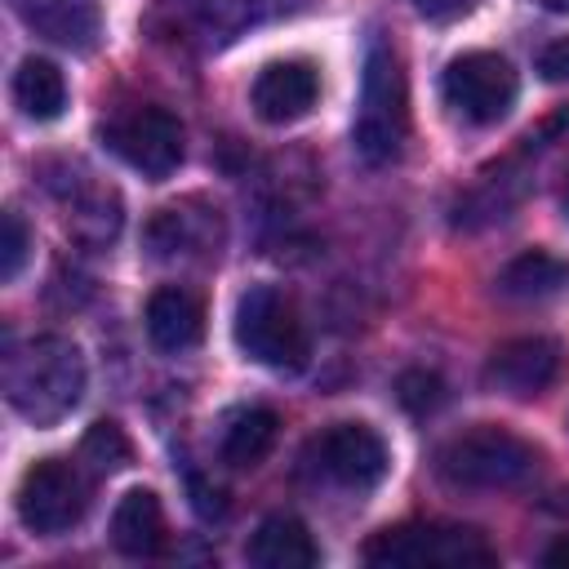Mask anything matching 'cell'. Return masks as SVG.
Here are the masks:
<instances>
[{
  "label": "cell",
  "instance_id": "obj_26",
  "mask_svg": "<svg viewBox=\"0 0 569 569\" xmlns=\"http://www.w3.org/2000/svg\"><path fill=\"white\" fill-rule=\"evenodd\" d=\"M542 560H547V565H551V569H569V533H565V538H560V542H551V547H547V556H542Z\"/></svg>",
  "mask_w": 569,
  "mask_h": 569
},
{
  "label": "cell",
  "instance_id": "obj_25",
  "mask_svg": "<svg viewBox=\"0 0 569 569\" xmlns=\"http://www.w3.org/2000/svg\"><path fill=\"white\" fill-rule=\"evenodd\" d=\"M476 0H413V9L427 18V22H453L462 13H471Z\"/></svg>",
  "mask_w": 569,
  "mask_h": 569
},
{
  "label": "cell",
  "instance_id": "obj_9",
  "mask_svg": "<svg viewBox=\"0 0 569 569\" xmlns=\"http://www.w3.org/2000/svg\"><path fill=\"white\" fill-rule=\"evenodd\" d=\"M302 462L307 471H316L320 480L347 493H369L387 476V445L365 422H333L320 436H311Z\"/></svg>",
  "mask_w": 569,
  "mask_h": 569
},
{
  "label": "cell",
  "instance_id": "obj_3",
  "mask_svg": "<svg viewBox=\"0 0 569 569\" xmlns=\"http://www.w3.org/2000/svg\"><path fill=\"white\" fill-rule=\"evenodd\" d=\"M436 471L453 489H516L538 471V449L507 427L480 422L436 453Z\"/></svg>",
  "mask_w": 569,
  "mask_h": 569
},
{
  "label": "cell",
  "instance_id": "obj_21",
  "mask_svg": "<svg viewBox=\"0 0 569 569\" xmlns=\"http://www.w3.org/2000/svg\"><path fill=\"white\" fill-rule=\"evenodd\" d=\"M80 462H89L98 476H107V471H120L124 462H129V440H124V431L116 427V422H93L89 431H84V440H80Z\"/></svg>",
  "mask_w": 569,
  "mask_h": 569
},
{
  "label": "cell",
  "instance_id": "obj_1",
  "mask_svg": "<svg viewBox=\"0 0 569 569\" xmlns=\"http://www.w3.org/2000/svg\"><path fill=\"white\" fill-rule=\"evenodd\" d=\"M80 391H84V356L71 338L40 333L22 347H9L4 396L27 422L53 427L80 405Z\"/></svg>",
  "mask_w": 569,
  "mask_h": 569
},
{
  "label": "cell",
  "instance_id": "obj_11",
  "mask_svg": "<svg viewBox=\"0 0 569 569\" xmlns=\"http://www.w3.org/2000/svg\"><path fill=\"white\" fill-rule=\"evenodd\" d=\"M316 98H320V71L307 58L267 62L253 76V89H249V102H253L258 120H267V124H293V120H302L316 107Z\"/></svg>",
  "mask_w": 569,
  "mask_h": 569
},
{
  "label": "cell",
  "instance_id": "obj_5",
  "mask_svg": "<svg viewBox=\"0 0 569 569\" xmlns=\"http://www.w3.org/2000/svg\"><path fill=\"white\" fill-rule=\"evenodd\" d=\"M231 333H236V347L267 365V369H302L307 356H311V342H307V325L298 316V307L289 302V293H280L276 284H249L236 302V320H231Z\"/></svg>",
  "mask_w": 569,
  "mask_h": 569
},
{
  "label": "cell",
  "instance_id": "obj_23",
  "mask_svg": "<svg viewBox=\"0 0 569 569\" xmlns=\"http://www.w3.org/2000/svg\"><path fill=\"white\" fill-rule=\"evenodd\" d=\"M27 222L9 209L4 218H0V280L9 284V280H18V271H22V262H27Z\"/></svg>",
  "mask_w": 569,
  "mask_h": 569
},
{
  "label": "cell",
  "instance_id": "obj_4",
  "mask_svg": "<svg viewBox=\"0 0 569 569\" xmlns=\"http://www.w3.org/2000/svg\"><path fill=\"white\" fill-rule=\"evenodd\" d=\"M365 560L382 569H485L498 551L467 525H396L365 542Z\"/></svg>",
  "mask_w": 569,
  "mask_h": 569
},
{
  "label": "cell",
  "instance_id": "obj_15",
  "mask_svg": "<svg viewBox=\"0 0 569 569\" xmlns=\"http://www.w3.org/2000/svg\"><path fill=\"white\" fill-rule=\"evenodd\" d=\"M111 547L120 556L147 560L164 551V511L151 489H129L111 511Z\"/></svg>",
  "mask_w": 569,
  "mask_h": 569
},
{
  "label": "cell",
  "instance_id": "obj_2",
  "mask_svg": "<svg viewBox=\"0 0 569 569\" xmlns=\"http://www.w3.org/2000/svg\"><path fill=\"white\" fill-rule=\"evenodd\" d=\"M409 133V89L396 49L373 36L365 49V76H360V107L351 124V142L365 164H391Z\"/></svg>",
  "mask_w": 569,
  "mask_h": 569
},
{
  "label": "cell",
  "instance_id": "obj_14",
  "mask_svg": "<svg viewBox=\"0 0 569 569\" xmlns=\"http://www.w3.org/2000/svg\"><path fill=\"white\" fill-rule=\"evenodd\" d=\"M53 191H58V200L67 209V227L80 240L102 244V240H111L120 231V196L107 182H98L93 173H80L76 182L53 187Z\"/></svg>",
  "mask_w": 569,
  "mask_h": 569
},
{
  "label": "cell",
  "instance_id": "obj_13",
  "mask_svg": "<svg viewBox=\"0 0 569 569\" xmlns=\"http://www.w3.org/2000/svg\"><path fill=\"white\" fill-rule=\"evenodd\" d=\"M204 333V307L191 289H178V284H164L147 298V338L178 356V351H191Z\"/></svg>",
  "mask_w": 569,
  "mask_h": 569
},
{
  "label": "cell",
  "instance_id": "obj_20",
  "mask_svg": "<svg viewBox=\"0 0 569 569\" xmlns=\"http://www.w3.org/2000/svg\"><path fill=\"white\" fill-rule=\"evenodd\" d=\"M209 227H196L187 209H160L147 227V244L156 258H178V253H196V249H209Z\"/></svg>",
  "mask_w": 569,
  "mask_h": 569
},
{
  "label": "cell",
  "instance_id": "obj_10",
  "mask_svg": "<svg viewBox=\"0 0 569 569\" xmlns=\"http://www.w3.org/2000/svg\"><path fill=\"white\" fill-rule=\"evenodd\" d=\"M565 369V351L556 338H542V333H529V338H511L502 342L489 365H485V387L502 391V396H516V400H529V396H542Z\"/></svg>",
  "mask_w": 569,
  "mask_h": 569
},
{
  "label": "cell",
  "instance_id": "obj_6",
  "mask_svg": "<svg viewBox=\"0 0 569 569\" xmlns=\"http://www.w3.org/2000/svg\"><path fill=\"white\" fill-rule=\"evenodd\" d=\"M13 502H18V520L31 533L53 538V533H67V529H76L84 520V511H89V480L67 458H40V462H31L22 471Z\"/></svg>",
  "mask_w": 569,
  "mask_h": 569
},
{
  "label": "cell",
  "instance_id": "obj_24",
  "mask_svg": "<svg viewBox=\"0 0 569 569\" xmlns=\"http://www.w3.org/2000/svg\"><path fill=\"white\" fill-rule=\"evenodd\" d=\"M538 71H542V80H551V84H569V36L551 40V44L538 53Z\"/></svg>",
  "mask_w": 569,
  "mask_h": 569
},
{
  "label": "cell",
  "instance_id": "obj_12",
  "mask_svg": "<svg viewBox=\"0 0 569 569\" xmlns=\"http://www.w3.org/2000/svg\"><path fill=\"white\" fill-rule=\"evenodd\" d=\"M9 4L36 36H44L62 49H89L102 27L93 0H9Z\"/></svg>",
  "mask_w": 569,
  "mask_h": 569
},
{
  "label": "cell",
  "instance_id": "obj_8",
  "mask_svg": "<svg viewBox=\"0 0 569 569\" xmlns=\"http://www.w3.org/2000/svg\"><path fill=\"white\" fill-rule=\"evenodd\" d=\"M520 93V80L511 71L507 58L498 53H462L445 67L440 76V98L453 116H462L467 124H498L511 102Z\"/></svg>",
  "mask_w": 569,
  "mask_h": 569
},
{
  "label": "cell",
  "instance_id": "obj_27",
  "mask_svg": "<svg viewBox=\"0 0 569 569\" xmlns=\"http://www.w3.org/2000/svg\"><path fill=\"white\" fill-rule=\"evenodd\" d=\"M533 4H542V9H551V13H569V0H533Z\"/></svg>",
  "mask_w": 569,
  "mask_h": 569
},
{
  "label": "cell",
  "instance_id": "obj_22",
  "mask_svg": "<svg viewBox=\"0 0 569 569\" xmlns=\"http://www.w3.org/2000/svg\"><path fill=\"white\" fill-rule=\"evenodd\" d=\"M396 400H400L413 418H427L431 409H440L445 382H440L436 373H427V369H409V373H400V382H396Z\"/></svg>",
  "mask_w": 569,
  "mask_h": 569
},
{
  "label": "cell",
  "instance_id": "obj_19",
  "mask_svg": "<svg viewBox=\"0 0 569 569\" xmlns=\"http://www.w3.org/2000/svg\"><path fill=\"white\" fill-rule=\"evenodd\" d=\"M13 102L27 120H58L67 107V80L49 58H22L13 71Z\"/></svg>",
  "mask_w": 569,
  "mask_h": 569
},
{
  "label": "cell",
  "instance_id": "obj_18",
  "mask_svg": "<svg viewBox=\"0 0 569 569\" xmlns=\"http://www.w3.org/2000/svg\"><path fill=\"white\" fill-rule=\"evenodd\" d=\"M565 289H569V262L547 249H529L498 271V293L511 302H542Z\"/></svg>",
  "mask_w": 569,
  "mask_h": 569
},
{
  "label": "cell",
  "instance_id": "obj_28",
  "mask_svg": "<svg viewBox=\"0 0 569 569\" xmlns=\"http://www.w3.org/2000/svg\"><path fill=\"white\" fill-rule=\"evenodd\" d=\"M565 218H569V187H565Z\"/></svg>",
  "mask_w": 569,
  "mask_h": 569
},
{
  "label": "cell",
  "instance_id": "obj_7",
  "mask_svg": "<svg viewBox=\"0 0 569 569\" xmlns=\"http://www.w3.org/2000/svg\"><path fill=\"white\" fill-rule=\"evenodd\" d=\"M102 142L142 178L160 182L182 164V124L164 107H124L102 124Z\"/></svg>",
  "mask_w": 569,
  "mask_h": 569
},
{
  "label": "cell",
  "instance_id": "obj_17",
  "mask_svg": "<svg viewBox=\"0 0 569 569\" xmlns=\"http://www.w3.org/2000/svg\"><path fill=\"white\" fill-rule=\"evenodd\" d=\"M276 431H280V418L267 405H244V409L227 413L222 436H218V453H222L227 467L249 471V467H258L271 453Z\"/></svg>",
  "mask_w": 569,
  "mask_h": 569
},
{
  "label": "cell",
  "instance_id": "obj_16",
  "mask_svg": "<svg viewBox=\"0 0 569 569\" xmlns=\"http://www.w3.org/2000/svg\"><path fill=\"white\" fill-rule=\"evenodd\" d=\"M244 556L253 569H311V565H320V551H316V542L298 516H267L253 529Z\"/></svg>",
  "mask_w": 569,
  "mask_h": 569
}]
</instances>
